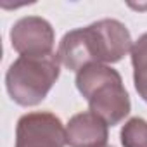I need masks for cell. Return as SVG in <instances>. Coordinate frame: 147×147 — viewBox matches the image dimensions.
Masks as SVG:
<instances>
[{
    "mask_svg": "<svg viewBox=\"0 0 147 147\" xmlns=\"http://www.w3.org/2000/svg\"><path fill=\"white\" fill-rule=\"evenodd\" d=\"M106 147H113V145H106Z\"/></svg>",
    "mask_w": 147,
    "mask_h": 147,
    "instance_id": "9c48e42d",
    "label": "cell"
},
{
    "mask_svg": "<svg viewBox=\"0 0 147 147\" xmlns=\"http://www.w3.org/2000/svg\"><path fill=\"white\" fill-rule=\"evenodd\" d=\"M109 125L92 111L75 114L66 125V142L69 147H106Z\"/></svg>",
    "mask_w": 147,
    "mask_h": 147,
    "instance_id": "8992f818",
    "label": "cell"
},
{
    "mask_svg": "<svg viewBox=\"0 0 147 147\" xmlns=\"http://www.w3.org/2000/svg\"><path fill=\"white\" fill-rule=\"evenodd\" d=\"M66 126L49 111L23 114L16 126V147H64Z\"/></svg>",
    "mask_w": 147,
    "mask_h": 147,
    "instance_id": "277c9868",
    "label": "cell"
},
{
    "mask_svg": "<svg viewBox=\"0 0 147 147\" xmlns=\"http://www.w3.org/2000/svg\"><path fill=\"white\" fill-rule=\"evenodd\" d=\"M130 55L133 66L135 90L138 92L142 100L147 102V33H144L142 36H138L137 42H133Z\"/></svg>",
    "mask_w": 147,
    "mask_h": 147,
    "instance_id": "52a82bcc",
    "label": "cell"
},
{
    "mask_svg": "<svg viewBox=\"0 0 147 147\" xmlns=\"http://www.w3.org/2000/svg\"><path fill=\"white\" fill-rule=\"evenodd\" d=\"M76 88L87 99L90 111L109 126L121 123L131 109L121 75L107 64H88L76 73Z\"/></svg>",
    "mask_w": 147,
    "mask_h": 147,
    "instance_id": "7a4b0ae2",
    "label": "cell"
},
{
    "mask_svg": "<svg viewBox=\"0 0 147 147\" xmlns=\"http://www.w3.org/2000/svg\"><path fill=\"white\" fill-rule=\"evenodd\" d=\"M55 33L52 24L40 16H24L11 28V43L19 55L42 57L52 54Z\"/></svg>",
    "mask_w": 147,
    "mask_h": 147,
    "instance_id": "5b68a950",
    "label": "cell"
},
{
    "mask_svg": "<svg viewBox=\"0 0 147 147\" xmlns=\"http://www.w3.org/2000/svg\"><path fill=\"white\" fill-rule=\"evenodd\" d=\"M59 73L61 61L54 52L42 57L19 55L5 73V87L16 104L36 106L49 95Z\"/></svg>",
    "mask_w": 147,
    "mask_h": 147,
    "instance_id": "3957f363",
    "label": "cell"
},
{
    "mask_svg": "<svg viewBox=\"0 0 147 147\" xmlns=\"http://www.w3.org/2000/svg\"><path fill=\"white\" fill-rule=\"evenodd\" d=\"M133 47L128 28L118 19H100L85 28L67 31L57 49L61 64L80 71L88 64H113L121 61Z\"/></svg>",
    "mask_w": 147,
    "mask_h": 147,
    "instance_id": "6da1fadb",
    "label": "cell"
},
{
    "mask_svg": "<svg viewBox=\"0 0 147 147\" xmlns=\"http://www.w3.org/2000/svg\"><path fill=\"white\" fill-rule=\"evenodd\" d=\"M123 147H147V121L144 118H130L121 128Z\"/></svg>",
    "mask_w": 147,
    "mask_h": 147,
    "instance_id": "ba28073f",
    "label": "cell"
}]
</instances>
